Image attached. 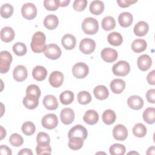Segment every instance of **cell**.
<instances>
[{"label": "cell", "instance_id": "1", "mask_svg": "<svg viewBox=\"0 0 155 155\" xmlns=\"http://www.w3.org/2000/svg\"><path fill=\"white\" fill-rule=\"evenodd\" d=\"M46 37L45 34L40 31H36L32 37L31 42L30 44L32 51L36 53L44 52L45 47Z\"/></svg>", "mask_w": 155, "mask_h": 155}, {"label": "cell", "instance_id": "2", "mask_svg": "<svg viewBox=\"0 0 155 155\" xmlns=\"http://www.w3.org/2000/svg\"><path fill=\"white\" fill-rule=\"evenodd\" d=\"M82 29L87 35H94L99 29L98 21L91 17L87 18L82 22Z\"/></svg>", "mask_w": 155, "mask_h": 155}, {"label": "cell", "instance_id": "3", "mask_svg": "<svg viewBox=\"0 0 155 155\" xmlns=\"http://www.w3.org/2000/svg\"><path fill=\"white\" fill-rule=\"evenodd\" d=\"M12 61V56L7 51H2L0 53V72L6 73L10 68Z\"/></svg>", "mask_w": 155, "mask_h": 155}, {"label": "cell", "instance_id": "4", "mask_svg": "<svg viewBox=\"0 0 155 155\" xmlns=\"http://www.w3.org/2000/svg\"><path fill=\"white\" fill-rule=\"evenodd\" d=\"M114 74L118 76H125L127 75L130 71L129 64L125 61H120L114 64L112 68Z\"/></svg>", "mask_w": 155, "mask_h": 155}, {"label": "cell", "instance_id": "5", "mask_svg": "<svg viewBox=\"0 0 155 155\" xmlns=\"http://www.w3.org/2000/svg\"><path fill=\"white\" fill-rule=\"evenodd\" d=\"M45 56L50 59L56 60L60 58L62 51L60 47L54 44H50L46 45L44 51Z\"/></svg>", "mask_w": 155, "mask_h": 155}, {"label": "cell", "instance_id": "6", "mask_svg": "<svg viewBox=\"0 0 155 155\" xmlns=\"http://www.w3.org/2000/svg\"><path fill=\"white\" fill-rule=\"evenodd\" d=\"M88 67L84 62L76 63L72 68V73L73 76L78 79H82L85 78L88 75Z\"/></svg>", "mask_w": 155, "mask_h": 155}, {"label": "cell", "instance_id": "7", "mask_svg": "<svg viewBox=\"0 0 155 155\" xmlns=\"http://www.w3.org/2000/svg\"><path fill=\"white\" fill-rule=\"evenodd\" d=\"M22 16L28 20L34 19L37 15V8L33 3H25L21 8Z\"/></svg>", "mask_w": 155, "mask_h": 155}, {"label": "cell", "instance_id": "8", "mask_svg": "<svg viewBox=\"0 0 155 155\" xmlns=\"http://www.w3.org/2000/svg\"><path fill=\"white\" fill-rule=\"evenodd\" d=\"M96 48V43L90 38H84L80 42L79 49L81 51L85 54H89L93 53Z\"/></svg>", "mask_w": 155, "mask_h": 155}, {"label": "cell", "instance_id": "9", "mask_svg": "<svg viewBox=\"0 0 155 155\" xmlns=\"http://www.w3.org/2000/svg\"><path fill=\"white\" fill-rule=\"evenodd\" d=\"M41 123L44 128L48 130H52L57 127L58 119L55 114L50 113L45 115L42 117Z\"/></svg>", "mask_w": 155, "mask_h": 155}, {"label": "cell", "instance_id": "10", "mask_svg": "<svg viewBox=\"0 0 155 155\" xmlns=\"http://www.w3.org/2000/svg\"><path fill=\"white\" fill-rule=\"evenodd\" d=\"M88 136L87 129L81 125H76L72 127L68 131V137L71 138L73 137H81L84 140L86 139Z\"/></svg>", "mask_w": 155, "mask_h": 155}, {"label": "cell", "instance_id": "11", "mask_svg": "<svg viewBox=\"0 0 155 155\" xmlns=\"http://www.w3.org/2000/svg\"><path fill=\"white\" fill-rule=\"evenodd\" d=\"M101 56L104 61L111 63L114 62L117 59L118 53L116 50L108 47L105 48L102 50Z\"/></svg>", "mask_w": 155, "mask_h": 155}, {"label": "cell", "instance_id": "12", "mask_svg": "<svg viewBox=\"0 0 155 155\" xmlns=\"http://www.w3.org/2000/svg\"><path fill=\"white\" fill-rule=\"evenodd\" d=\"M113 136L117 140L123 141L128 136V131L127 128L122 124L116 125L113 130Z\"/></svg>", "mask_w": 155, "mask_h": 155}, {"label": "cell", "instance_id": "13", "mask_svg": "<svg viewBox=\"0 0 155 155\" xmlns=\"http://www.w3.org/2000/svg\"><path fill=\"white\" fill-rule=\"evenodd\" d=\"M27 70L24 65H17L13 71V76L14 79L17 82H22L27 78Z\"/></svg>", "mask_w": 155, "mask_h": 155}, {"label": "cell", "instance_id": "14", "mask_svg": "<svg viewBox=\"0 0 155 155\" xmlns=\"http://www.w3.org/2000/svg\"><path fill=\"white\" fill-rule=\"evenodd\" d=\"M48 81L52 87L58 88L62 85L64 82V75L61 71H53L50 74Z\"/></svg>", "mask_w": 155, "mask_h": 155}, {"label": "cell", "instance_id": "15", "mask_svg": "<svg viewBox=\"0 0 155 155\" xmlns=\"http://www.w3.org/2000/svg\"><path fill=\"white\" fill-rule=\"evenodd\" d=\"M60 118L64 124L70 125L74 119V113L71 108H65L61 111Z\"/></svg>", "mask_w": 155, "mask_h": 155}, {"label": "cell", "instance_id": "16", "mask_svg": "<svg viewBox=\"0 0 155 155\" xmlns=\"http://www.w3.org/2000/svg\"><path fill=\"white\" fill-rule=\"evenodd\" d=\"M151 64V58L148 54H142L137 58V64L138 68L143 71L148 70L150 68Z\"/></svg>", "mask_w": 155, "mask_h": 155}, {"label": "cell", "instance_id": "17", "mask_svg": "<svg viewBox=\"0 0 155 155\" xmlns=\"http://www.w3.org/2000/svg\"><path fill=\"white\" fill-rule=\"evenodd\" d=\"M22 103L27 108L33 110L38 107L39 104V98L32 94H26L23 99Z\"/></svg>", "mask_w": 155, "mask_h": 155}, {"label": "cell", "instance_id": "18", "mask_svg": "<svg viewBox=\"0 0 155 155\" xmlns=\"http://www.w3.org/2000/svg\"><path fill=\"white\" fill-rule=\"evenodd\" d=\"M61 43L65 49L70 50L75 47L76 44V39L73 35L71 34H66L62 37Z\"/></svg>", "mask_w": 155, "mask_h": 155}, {"label": "cell", "instance_id": "19", "mask_svg": "<svg viewBox=\"0 0 155 155\" xmlns=\"http://www.w3.org/2000/svg\"><path fill=\"white\" fill-rule=\"evenodd\" d=\"M127 104L130 108L133 110H138L143 107V101L140 96L134 95L128 98Z\"/></svg>", "mask_w": 155, "mask_h": 155}, {"label": "cell", "instance_id": "20", "mask_svg": "<svg viewBox=\"0 0 155 155\" xmlns=\"http://www.w3.org/2000/svg\"><path fill=\"white\" fill-rule=\"evenodd\" d=\"M83 120L88 125H94L99 120V114L94 110H87L84 115Z\"/></svg>", "mask_w": 155, "mask_h": 155}, {"label": "cell", "instance_id": "21", "mask_svg": "<svg viewBox=\"0 0 155 155\" xmlns=\"http://www.w3.org/2000/svg\"><path fill=\"white\" fill-rule=\"evenodd\" d=\"M44 106L49 110H54L58 107V102L56 97L51 94L46 95L43 99Z\"/></svg>", "mask_w": 155, "mask_h": 155}, {"label": "cell", "instance_id": "22", "mask_svg": "<svg viewBox=\"0 0 155 155\" xmlns=\"http://www.w3.org/2000/svg\"><path fill=\"white\" fill-rule=\"evenodd\" d=\"M43 23L46 28L51 30L55 29L58 27L59 20L56 15L51 14L45 16Z\"/></svg>", "mask_w": 155, "mask_h": 155}, {"label": "cell", "instance_id": "23", "mask_svg": "<svg viewBox=\"0 0 155 155\" xmlns=\"http://www.w3.org/2000/svg\"><path fill=\"white\" fill-rule=\"evenodd\" d=\"M15 33L13 29L10 27H5L1 29V39L3 42H10L15 38Z\"/></svg>", "mask_w": 155, "mask_h": 155}, {"label": "cell", "instance_id": "24", "mask_svg": "<svg viewBox=\"0 0 155 155\" xmlns=\"http://www.w3.org/2000/svg\"><path fill=\"white\" fill-rule=\"evenodd\" d=\"M47 75V71L45 67L41 65L36 66L32 71L33 78L38 81H42L45 79Z\"/></svg>", "mask_w": 155, "mask_h": 155}, {"label": "cell", "instance_id": "25", "mask_svg": "<svg viewBox=\"0 0 155 155\" xmlns=\"http://www.w3.org/2000/svg\"><path fill=\"white\" fill-rule=\"evenodd\" d=\"M110 88L115 94L121 93L125 87V82L121 79H114L110 83Z\"/></svg>", "mask_w": 155, "mask_h": 155}, {"label": "cell", "instance_id": "26", "mask_svg": "<svg viewBox=\"0 0 155 155\" xmlns=\"http://www.w3.org/2000/svg\"><path fill=\"white\" fill-rule=\"evenodd\" d=\"M133 21L132 15L129 12H122L118 16V22L122 27H128L131 25Z\"/></svg>", "mask_w": 155, "mask_h": 155}, {"label": "cell", "instance_id": "27", "mask_svg": "<svg viewBox=\"0 0 155 155\" xmlns=\"http://www.w3.org/2000/svg\"><path fill=\"white\" fill-rule=\"evenodd\" d=\"M149 30L148 24L143 21L138 22L134 27V33L137 36H143L147 34Z\"/></svg>", "mask_w": 155, "mask_h": 155}, {"label": "cell", "instance_id": "28", "mask_svg": "<svg viewBox=\"0 0 155 155\" xmlns=\"http://www.w3.org/2000/svg\"><path fill=\"white\" fill-rule=\"evenodd\" d=\"M93 93L95 97L99 100H104L109 96V91L107 88L102 85L96 86L93 90Z\"/></svg>", "mask_w": 155, "mask_h": 155}, {"label": "cell", "instance_id": "29", "mask_svg": "<svg viewBox=\"0 0 155 155\" xmlns=\"http://www.w3.org/2000/svg\"><path fill=\"white\" fill-rule=\"evenodd\" d=\"M90 12L94 15L101 14L104 10V4L101 1H93L90 5Z\"/></svg>", "mask_w": 155, "mask_h": 155}, {"label": "cell", "instance_id": "30", "mask_svg": "<svg viewBox=\"0 0 155 155\" xmlns=\"http://www.w3.org/2000/svg\"><path fill=\"white\" fill-rule=\"evenodd\" d=\"M107 39L108 43L114 46L120 45L123 42V38L122 35L116 31L110 33L108 35Z\"/></svg>", "mask_w": 155, "mask_h": 155}, {"label": "cell", "instance_id": "31", "mask_svg": "<svg viewBox=\"0 0 155 155\" xmlns=\"http://www.w3.org/2000/svg\"><path fill=\"white\" fill-rule=\"evenodd\" d=\"M147 47V42L142 39H137L131 44V48L136 53H140L145 50Z\"/></svg>", "mask_w": 155, "mask_h": 155}, {"label": "cell", "instance_id": "32", "mask_svg": "<svg viewBox=\"0 0 155 155\" xmlns=\"http://www.w3.org/2000/svg\"><path fill=\"white\" fill-rule=\"evenodd\" d=\"M102 121L107 125H111L113 124L116 119V115L114 111L112 110H107L104 111L102 116Z\"/></svg>", "mask_w": 155, "mask_h": 155}, {"label": "cell", "instance_id": "33", "mask_svg": "<svg viewBox=\"0 0 155 155\" xmlns=\"http://www.w3.org/2000/svg\"><path fill=\"white\" fill-rule=\"evenodd\" d=\"M102 27L105 31L113 30L116 27V22L113 17L107 16L103 18L102 21Z\"/></svg>", "mask_w": 155, "mask_h": 155}, {"label": "cell", "instance_id": "34", "mask_svg": "<svg viewBox=\"0 0 155 155\" xmlns=\"http://www.w3.org/2000/svg\"><path fill=\"white\" fill-rule=\"evenodd\" d=\"M143 119L148 124H152L155 121V108H147L143 113Z\"/></svg>", "mask_w": 155, "mask_h": 155}, {"label": "cell", "instance_id": "35", "mask_svg": "<svg viewBox=\"0 0 155 155\" xmlns=\"http://www.w3.org/2000/svg\"><path fill=\"white\" fill-rule=\"evenodd\" d=\"M84 145V139L81 137H73L69 138L68 147L73 150H78L81 149Z\"/></svg>", "mask_w": 155, "mask_h": 155}, {"label": "cell", "instance_id": "36", "mask_svg": "<svg viewBox=\"0 0 155 155\" xmlns=\"http://www.w3.org/2000/svg\"><path fill=\"white\" fill-rule=\"evenodd\" d=\"M60 101L64 105H69L74 100V94L72 91L66 90L61 93L59 96Z\"/></svg>", "mask_w": 155, "mask_h": 155}, {"label": "cell", "instance_id": "37", "mask_svg": "<svg viewBox=\"0 0 155 155\" xmlns=\"http://www.w3.org/2000/svg\"><path fill=\"white\" fill-rule=\"evenodd\" d=\"M133 134L138 137H143L147 134V128L142 123H137L133 128Z\"/></svg>", "mask_w": 155, "mask_h": 155}, {"label": "cell", "instance_id": "38", "mask_svg": "<svg viewBox=\"0 0 155 155\" xmlns=\"http://www.w3.org/2000/svg\"><path fill=\"white\" fill-rule=\"evenodd\" d=\"M126 148L125 146L120 143H114L112 145L109 149L110 153L111 155H123L125 153Z\"/></svg>", "mask_w": 155, "mask_h": 155}, {"label": "cell", "instance_id": "39", "mask_svg": "<svg viewBox=\"0 0 155 155\" xmlns=\"http://www.w3.org/2000/svg\"><path fill=\"white\" fill-rule=\"evenodd\" d=\"M77 99L79 104L82 105H86L91 102V96L89 92L86 91H82L78 94Z\"/></svg>", "mask_w": 155, "mask_h": 155}, {"label": "cell", "instance_id": "40", "mask_svg": "<svg viewBox=\"0 0 155 155\" xmlns=\"http://www.w3.org/2000/svg\"><path fill=\"white\" fill-rule=\"evenodd\" d=\"M21 129L24 134L27 136H31L35 133L36 127L33 122L27 121L22 124Z\"/></svg>", "mask_w": 155, "mask_h": 155}, {"label": "cell", "instance_id": "41", "mask_svg": "<svg viewBox=\"0 0 155 155\" xmlns=\"http://www.w3.org/2000/svg\"><path fill=\"white\" fill-rule=\"evenodd\" d=\"M13 13V6L8 3L3 4L1 7V15L2 18L7 19L12 16Z\"/></svg>", "mask_w": 155, "mask_h": 155}, {"label": "cell", "instance_id": "42", "mask_svg": "<svg viewBox=\"0 0 155 155\" xmlns=\"http://www.w3.org/2000/svg\"><path fill=\"white\" fill-rule=\"evenodd\" d=\"M13 52L18 56H22L26 54L27 49L26 45L22 42H16L13 46Z\"/></svg>", "mask_w": 155, "mask_h": 155}, {"label": "cell", "instance_id": "43", "mask_svg": "<svg viewBox=\"0 0 155 155\" xmlns=\"http://www.w3.org/2000/svg\"><path fill=\"white\" fill-rule=\"evenodd\" d=\"M10 143L14 147H20L24 143V140L22 136L18 133L12 134L9 137Z\"/></svg>", "mask_w": 155, "mask_h": 155}, {"label": "cell", "instance_id": "44", "mask_svg": "<svg viewBox=\"0 0 155 155\" xmlns=\"http://www.w3.org/2000/svg\"><path fill=\"white\" fill-rule=\"evenodd\" d=\"M45 8L50 11H55L60 7L59 0H45L44 1Z\"/></svg>", "mask_w": 155, "mask_h": 155}, {"label": "cell", "instance_id": "45", "mask_svg": "<svg viewBox=\"0 0 155 155\" xmlns=\"http://www.w3.org/2000/svg\"><path fill=\"white\" fill-rule=\"evenodd\" d=\"M36 151L38 155L51 153V148L49 144H38L36 147Z\"/></svg>", "mask_w": 155, "mask_h": 155}, {"label": "cell", "instance_id": "46", "mask_svg": "<svg viewBox=\"0 0 155 155\" xmlns=\"http://www.w3.org/2000/svg\"><path fill=\"white\" fill-rule=\"evenodd\" d=\"M36 142L38 144H49L50 139L48 134L44 132H39L37 134Z\"/></svg>", "mask_w": 155, "mask_h": 155}, {"label": "cell", "instance_id": "47", "mask_svg": "<svg viewBox=\"0 0 155 155\" xmlns=\"http://www.w3.org/2000/svg\"><path fill=\"white\" fill-rule=\"evenodd\" d=\"M26 94H32L39 98L41 96V90L38 85L31 84L27 87L26 90Z\"/></svg>", "mask_w": 155, "mask_h": 155}, {"label": "cell", "instance_id": "48", "mask_svg": "<svg viewBox=\"0 0 155 155\" xmlns=\"http://www.w3.org/2000/svg\"><path fill=\"white\" fill-rule=\"evenodd\" d=\"M87 5V0H75L73 2V8L77 12H82L85 10Z\"/></svg>", "mask_w": 155, "mask_h": 155}, {"label": "cell", "instance_id": "49", "mask_svg": "<svg viewBox=\"0 0 155 155\" xmlns=\"http://www.w3.org/2000/svg\"><path fill=\"white\" fill-rule=\"evenodd\" d=\"M147 101L151 104L155 103V90L154 88L149 90L146 94Z\"/></svg>", "mask_w": 155, "mask_h": 155}, {"label": "cell", "instance_id": "50", "mask_svg": "<svg viewBox=\"0 0 155 155\" xmlns=\"http://www.w3.org/2000/svg\"><path fill=\"white\" fill-rule=\"evenodd\" d=\"M137 1H133V0H117V2L119 7L122 8L128 7L130 5L136 3Z\"/></svg>", "mask_w": 155, "mask_h": 155}, {"label": "cell", "instance_id": "51", "mask_svg": "<svg viewBox=\"0 0 155 155\" xmlns=\"http://www.w3.org/2000/svg\"><path fill=\"white\" fill-rule=\"evenodd\" d=\"M0 153L1 154H8L11 155L12 154L11 149L6 145H2L0 147Z\"/></svg>", "mask_w": 155, "mask_h": 155}, {"label": "cell", "instance_id": "52", "mask_svg": "<svg viewBox=\"0 0 155 155\" xmlns=\"http://www.w3.org/2000/svg\"><path fill=\"white\" fill-rule=\"evenodd\" d=\"M154 73H155V71L153 70L151 72H150L148 73V74L147 75V82H148V84H150V85H154L155 84Z\"/></svg>", "mask_w": 155, "mask_h": 155}, {"label": "cell", "instance_id": "53", "mask_svg": "<svg viewBox=\"0 0 155 155\" xmlns=\"http://www.w3.org/2000/svg\"><path fill=\"white\" fill-rule=\"evenodd\" d=\"M32 155L33 152L30 149L28 148H24L22 149L18 153V155Z\"/></svg>", "mask_w": 155, "mask_h": 155}, {"label": "cell", "instance_id": "54", "mask_svg": "<svg viewBox=\"0 0 155 155\" xmlns=\"http://www.w3.org/2000/svg\"><path fill=\"white\" fill-rule=\"evenodd\" d=\"M70 0L60 1V7H66L70 3Z\"/></svg>", "mask_w": 155, "mask_h": 155}, {"label": "cell", "instance_id": "55", "mask_svg": "<svg viewBox=\"0 0 155 155\" xmlns=\"http://www.w3.org/2000/svg\"><path fill=\"white\" fill-rule=\"evenodd\" d=\"M6 136V131L4 129V128L1 126V139H2Z\"/></svg>", "mask_w": 155, "mask_h": 155}]
</instances>
